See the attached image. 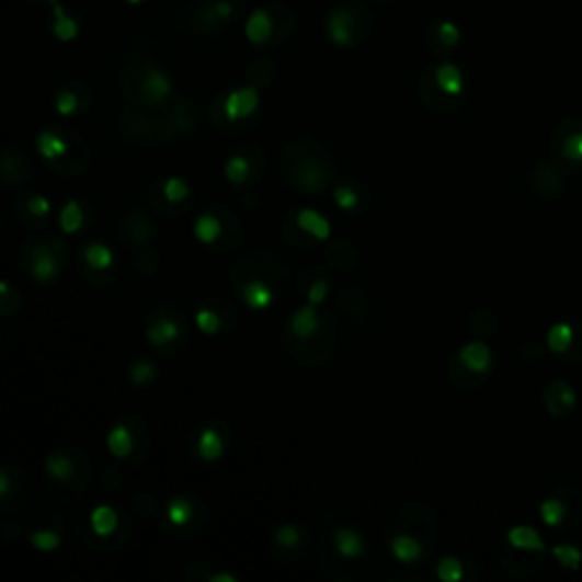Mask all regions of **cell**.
<instances>
[{"instance_id":"obj_1","label":"cell","mask_w":582,"mask_h":582,"mask_svg":"<svg viewBox=\"0 0 582 582\" xmlns=\"http://www.w3.org/2000/svg\"><path fill=\"white\" fill-rule=\"evenodd\" d=\"M247 12L243 0H187L173 12V23L178 30L196 37H217L228 30Z\"/></svg>"},{"instance_id":"obj_2","label":"cell","mask_w":582,"mask_h":582,"mask_svg":"<svg viewBox=\"0 0 582 582\" xmlns=\"http://www.w3.org/2000/svg\"><path fill=\"white\" fill-rule=\"evenodd\" d=\"M323 33L336 48H360L374 33V14L362 0H340L326 14Z\"/></svg>"},{"instance_id":"obj_3","label":"cell","mask_w":582,"mask_h":582,"mask_svg":"<svg viewBox=\"0 0 582 582\" xmlns=\"http://www.w3.org/2000/svg\"><path fill=\"white\" fill-rule=\"evenodd\" d=\"M467 91V76L455 62L427 67L419 78V99L433 112H453L459 107Z\"/></svg>"},{"instance_id":"obj_4","label":"cell","mask_w":582,"mask_h":582,"mask_svg":"<svg viewBox=\"0 0 582 582\" xmlns=\"http://www.w3.org/2000/svg\"><path fill=\"white\" fill-rule=\"evenodd\" d=\"M285 152L292 156V162L283 160V171L292 169V173H285V180L292 187L300 192H323L328 187V152L319 144H315L312 139H300L296 144H289Z\"/></svg>"},{"instance_id":"obj_5","label":"cell","mask_w":582,"mask_h":582,"mask_svg":"<svg viewBox=\"0 0 582 582\" xmlns=\"http://www.w3.org/2000/svg\"><path fill=\"white\" fill-rule=\"evenodd\" d=\"M294 12L281 0H269L258 5L247 19V39L262 50H275L294 35Z\"/></svg>"},{"instance_id":"obj_6","label":"cell","mask_w":582,"mask_h":582,"mask_svg":"<svg viewBox=\"0 0 582 582\" xmlns=\"http://www.w3.org/2000/svg\"><path fill=\"white\" fill-rule=\"evenodd\" d=\"M126 96L141 107H158L173 94L171 78L152 62H135L121 76Z\"/></svg>"},{"instance_id":"obj_7","label":"cell","mask_w":582,"mask_h":582,"mask_svg":"<svg viewBox=\"0 0 582 582\" xmlns=\"http://www.w3.org/2000/svg\"><path fill=\"white\" fill-rule=\"evenodd\" d=\"M260 107V89L249 84L235 91H228L224 96H217L212 103V118L214 124L228 130L235 124L251 118Z\"/></svg>"},{"instance_id":"obj_8","label":"cell","mask_w":582,"mask_h":582,"mask_svg":"<svg viewBox=\"0 0 582 582\" xmlns=\"http://www.w3.org/2000/svg\"><path fill=\"white\" fill-rule=\"evenodd\" d=\"M550 158L567 173L582 171V116H569L550 135Z\"/></svg>"},{"instance_id":"obj_9","label":"cell","mask_w":582,"mask_h":582,"mask_svg":"<svg viewBox=\"0 0 582 582\" xmlns=\"http://www.w3.org/2000/svg\"><path fill=\"white\" fill-rule=\"evenodd\" d=\"M539 516L548 528L569 530L582 521V494L573 487H560L539 505Z\"/></svg>"},{"instance_id":"obj_10","label":"cell","mask_w":582,"mask_h":582,"mask_svg":"<svg viewBox=\"0 0 582 582\" xmlns=\"http://www.w3.org/2000/svg\"><path fill=\"white\" fill-rule=\"evenodd\" d=\"M67 249L62 241H37L23 247V266L30 278L39 283H50L59 273V260H65Z\"/></svg>"},{"instance_id":"obj_11","label":"cell","mask_w":582,"mask_h":582,"mask_svg":"<svg viewBox=\"0 0 582 582\" xmlns=\"http://www.w3.org/2000/svg\"><path fill=\"white\" fill-rule=\"evenodd\" d=\"M564 175L567 171L554 158L539 160L530 171V187L539 198L554 201L564 192Z\"/></svg>"},{"instance_id":"obj_12","label":"cell","mask_w":582,"mask_h":582,"mask_svg":"<svg viewBox=\"0 0 582 582\" xmlns=\"http://www.w3.org/2000/svg\"><path fill=\"white\" fill-rule=\"evenodd\" d=\"M501 562L503 569L518 580H526L533 578L541 564H544V554L539 550H524V548H514V546H505V550L501 554Z\"/></svg>"},{"instance_id":"obj_13","label":"cell","mask_w":582,"mask_h":582,"mask_svg":"<svg viewBox=\"0 0 582 582\" xmlns=\"http://www.w3.org/2000/svg\"><path fill=\"white\" fill-rule=\"evenodd\" d=\"M578 403L575 389L567 380H550L544 389V406L550 416L567 419Z\"/></svg>"},{"instance_id":"obj_14","label":"cell","mask_w":582,"mask_h":582,"mask_svg":"<svg viewBox=\"0 0 582 582\" xmlns=\"http://www.w3.org/2000/svg\"><path fill=\"white\" fill-rule=\"evenodd\" d=\"M423 37H425L427 48L437 55H444V53L455 50L459 46V42H463V30H459L457 23L442 19V21L427 23Z\"/></svg>"},{"instance_id":"obj_15","label":"cell","mask_w":582,"mask_h":582,"mask_svg":"<svg viewBox=\"0 0 582 582\" xmlns=\"http://www.w3.org/2000/svg\"><path fill=\"white\" fill-rule=\"evenodd\" d=\"M323 319L312 303L303 305L289 319V332L296 342H310L323 332Z\"/></svg>"},{"instance_id":"obj_16","label":"cell","mask_w":582,"mask_h":582,"mask_svg":"<svg viewBox=\"0 0 582 582\" xmlns=\"http://www.w3.org/2000/svg\"><path fill=\"white\" fill-rule=\"evenodd\" d=\"M89 105V91L82 82H71L57 91L55 96V110L62 116H73L82 112Z\"/></svg>"},{"instance_id":"obj_17","label":"cell","mask_w":582,"mask_h":582,"mask_svg":"<svg viewBox=\"0 0 582 582\" xmlns=\"http://www.w3.org/2000/svg\"><path fill=\"white\" fill-rule=\"evenodd\" d=\"M180 330H182V328H180V321H178V319L169 317L167 312H160L156 319H152V321L148 323L146 334H148L150 344H156L158 349H162V346H167V344H171V342L178 340V336H180Z\"/></svg>"},{"instance_id":"obj_18","label":"cell","mask_w":582,"mask_h":582,"mask_svg":"<svg viewBox=\"0 0 582 582\" xmlns=\"http://www.w3.org/2000/svg\"><path fill=\"white\" fill-rule=\"evenodd\" d=\"M37 148L50 162L65 158L71 150V130H44L37 139Z\"/></svg>"},{"instance_id":"obj_19","label":"cell","mask_w":582,"mask_h":582,"mask_svg":"<svg viewBox=\"0 0 582 582\" xmlns=\"http://www.w3.org/2000/svg\"><path fill=\"white\" fill-rule=\"evenodd\" d=\"M46 476L59 484H73L78 478V465H76V457L67 455V453H53L46 459Z\"/></svg>"},{"instance_id":"obj_20","label":"cell","mask_w":582,"mask_h":582,"mask_svg":"<svg viewBox=\"0 0 582 582\" xmlns=\"http://www.w3.org/2000/svg\"><path fill=\"white\" fill-rule=\"evenodd\" d=\"M326 262L336 269V271H353L360 262V255H357V249L353 247V243L349 239H334L330 243V249L326 251Z\"/></svg>"},{"instance_id":"obj_21","label":"cell","mask_w":582,"mask_h":582,"mask_svg":"<svg viewBox=\"0 0 582 582\" xmlns=\"http://www.w3.org/2000/svg\"><path fill=\"white\" fill-rule=\"evenodd\" d=\"M457 360L463 362L469 372L484 376L489 369H492V351L484 342H471L463 351L457 353Z\"/></svg>"},{"instance_id":"obj_22","label":"cell","mask_w":582,"mask_h":582,"mask_svg":"<svg viewBox=\"0 0 582 582\" xmlns=\"http://www.w3.org/2000/svg\"><path fill=\"white\" fill-rule=\"evenodd\" d=\"M50 27H53V35L59 42H71L78 37L80 33V25L76 21L73 14H69L62 3H57L50 8Z\"/></svg>"},{"instance_id":"obj_23","label":"cell","mask_w":582,"mask_h":582,"mask_svg":"<svg viewBox=\"0 0 582 582\" xmlns=\"http://www.w3.org/2000/svg\"><path fill=\"white\" fill-rule=\"evenodd\" d=\"M239 294L243 300H247L249 308H253V310H266L275 298L273 289L260 278H251L247 285H241Z\"/></svg>"},{"instance_id":"obj_24","label":"cell","mask_w":582,"mask_h":582,"mask_svg":"<svg viewBox=\"0 0 582 582\" xmlns=\"http://www.w3.org/2000/svg\"><path fill=\"white\" fill-rule=\"evenodd\" d=\"M224 450H226V440L219 433V427L207 425L205 431H201V437H198L201 459H205V463H217V459L224 455Z\"/></svg>"},{"instance_id":"obj_25","label":"cell","mask_w":582,"mask_h":582,"mask_svg":"<svg viewBox=\"0 0 582 582\" xmlns=\"http://www.w3.org/2000/svg\"><path fill=\"white\" fill-rule=\"evenodd\" d=\"M391 554L398 562H406V564H412L416 560L423 558V544L408 535V533H401V535H396L391 539Z\"/></svg>"},{"instance_id":"obj_26","label":"cell","mask_w":582,"mask_h":582,"mask_svg":"<svg viewBox=\"0 0 582 582\" xmlns=\"http://www.w3.org/2000/svg\"><path fill=\"white\" fill-rule=\"evenodd\" d=\"M296 224L305 235H310L315 239L323 241L330 237V224L323 214H319L317 209H300L296 214Z\"/></svg>"},{"instance_id":"obj_27","label":"cell","mask_w":582,"mask_h":582,"mask_svg":"<svg viewBox=\"0 0 582 582\" xmlns=\"http://www.w3.org/2000/svg\"><path fill=\"white\" fill-rule=\"evenodd\" d=\"M332 544L342 558H360L364 554V541L353 528H336Z\"/></svg>"},{"instance_id":"obj_28","label":"cell","mask_w":582,"mask_h":582,"mask_svg":"<svg viewBox=\"0 0 582 582\" xmlns=\"http://www.w3.org/2000/svg\"><path fill=\"white\" fill-rule=\"evenodd\" d=\"M107 448L112 450L114 457H128L135 448V437L130 427L124 423L114 425L107 435Z\"/></svg>"},{"instance_id":"obj_29","label":"cell","mask_w":582,"mask_h":582,"mask_svg":"<svg viewBox=\"0 0 582 582\" xmlns=\"http://www.w3.org/2000/svg\"><path fill=\"white\" fill-rule=\"evenodd\" d=\"M571 340H573V321L556 323V326H550L546 334V346L560 357L571 346Z\"/></svg>"},{"instance_id":"obj_30","label":"cell","mask_w":582,"mask_h":582,"mask_svg":"<svg viewBox=\"0 0 582 582\" xmlns=\"http://www.w3.org/2000/svg\"><path fill=\"white\" fill-rule=\"evenodd\" d=\"M194 232H196V237L203 243H217L221 239V235H224V224H221V219L217 217V214L207 212V214H203V217L196 219Z\"/></svg>"},{"instance_id":"obj_31","label":"cell","mask_w":582,"mask_h":582,"mask_svg":"<svg viewBox=\"0 0 582 582\" xmlns=\"http://www.w3.org/2000/svg\"><path fill=\"white\" fill-rule=\"evenodd\" d=\"M118 528V514L110 505H101L91 512V530L99 537H110Z\"/></svg>"},{"instance_id":"obj_32","label":"cell","mask_w":582,"mask_h":582,"mask_svg":"<svg viewBox=\"0 0 582 582\" xmlns=\"http://www.w3.org/2000/svg\"><path fill=\"white\" fill-rule=\"evenodd\" d=\"M507 544L514 548H524V550H539L544 554V541L539 533L530 526H516L507 533Z\"/></svg>"},{"instance_id":"obj_33","label":"cell","mask_w":582,"mask_h":582,"mask_svg":"<svg viewBox=\"0 0 582 582\" xmlns=\"http://www.w3.org/2000/svg\"><path fill=\"white\" fill-rule=\"evenodd\" d=\"M194 503L190 499H182V497H175L169 501L167 505V518H169V524L171 526H190L192 524V518H194Z\"/></svg>"},{"instance_id":"obj_34","label":"cell","mask_w":582,"mask_h":582,"mask_svg":"<svg viewBox=\"0 0 582 582\" xmlns=\"http://www.w3.org/2000/svg\"><path fill=\"white\" fill-rule=\"evenodd\" d=\"M469 326H471V332H476L478 336H492V334L497 332L499 317H497V312H492V310L480 308V310H476V312L469 317Z\"/></svg>"},{"instance_id":"obj_35","label":"cell","mask_w":582,"mask_h":582,"mask_svg":"<svg viewBox=\"0 0 582 582\" xmlns=\"http://www.w3.org/2000/svg\"><path fill=\"white\" fill-rule=\"evenodd\" d=\"M247 78H249V84L258 89L269 87L275 78V67L269 62V59H255V62H251L247 69Z\"/></svg>"},{"instance_id":"obj_36","label":"cell","mask_w":582,"mask_h":582,"mask_svg":"<svg viewBox=\"0 0 582 582\" xmlns=\"http://www.w3.org/2000/svg\"><path fill=\"white\" fill-rule=\"evenodd\" d=\"M169 121L175 126V130H187L194 124V112L187 99H175V103L169 110Z\"/></svg>"},{"instance_id":"obj_37","label":"cell","mask_w":582,"mask_h":582,"mask_svg":"<svg viewBox=\"0 0 582 582\" xmlns=\"http://www.w3.org/2000/svg\"><path fill=\"white\" fill-rule=\"evenodd\" d=\"M82 224H84V212H82L80 203L78 201H69L65 205L62 214H59V226H62V230L67 235H73V232H78L82 228Z\"/></svg>"},{"instance_id":"obj_38","label":"cell","mask_w":582,"mask_h":582,"mask_svg":"<svg viewBox=\"0 0 582 582\" xmlns=\"http://www.w3.org/2000/svg\"><path fill=\"white\" fill-rule=\"evenodd\" d=\"M82 258L94 271H105L114 262L112 251L107 247H103V243H91V247L84 249Z\"/></svg>"},{"instance_id":"obj_39","label":"cell","mask_w":582,"mask_h":582,"mask_svg":"<svg viewBox=\"0 0 582 582\" xmlns=\"http://www.w3.org/2000/svg\"><path fill=\"white\" fill-rule=\"evenodd\" d=\"M249 173H251V160L243 158V152H235V156H230V160L226 162V178L230 182L241 185V182L249 178Z\"/></svg>"},{"instance_id":"obj_40","label":"cell","mask_w":582,"mask_h":582,"mask_svg":"<svg viewBox=\"0 0 582 582\" xmlns=\"http://www.w3.org/2000/svg\"><path fill=\"white\" fill-rule=\"evenodd\" d=\"M162 192H164V198L173 205L185 203L190 198V185L182 178H169L162 185Z\"/></svg>"},{"instance_id":"obj_41","label":"cell","mask_w":582,"mask_h":582,"mask_svg":"<svg viewBox=\"0 0 582 582\" xmlns=\"http://www.w3.org/2000/svg\"><path fill=\"white\" fill-rule=\"evenodd\" d=\"M554 558L564 567V569H571V571H578L580 564H582V554L578 546H571V544H562V546H556L554 548Z\"/></svg>"},{"instance_id":"obj_42","label":"cell","mask_w":582,"mask_h":582,"mask_svg":"<svg viewBox=\"0 0 582 582\" xmlns=\"http://www.w3.org/2000/svg\"><path fill=\"white\" fill-rule=\"evenodd\" d=\"M128 235L130 241L148 243L152 237H156V230H152L150 221L144 217V214H137V219H128Z\"/></svg>"},{"instance_id":"obj_43","label":"cell","mask_w":582,"mask_h":582,"mask_svg":"<svg viewBox=\"0 0 582 582\" xmlns=\"http://www.w3.org/2000/svg\"><path fill=\"white\" fill-rule=\"evenodd\" d=\"M130 378L135 385L144 387V385H150L152 380L158 378V369H156V364H152L150 360H139L130 366Z\"/></svg>"},{"instance_id":"obj_44","label":"cell","mask_w":582,"mask_h":582,"mask_svg":"<svg viewBox=\"0 0 582 582\" xmlns=\"http://www.w3.org/2000/svg\"><path fill=\"white\" fill-rule=\"evenodd\" d=\"M463 575H465V564L459 562L457 558H453V556L444 558L437 564V578L442 582H459V580H463Z\"/></svg>"},{"instance_id":"obj_45","label":"cell","mask_w":582,"mask_h":582,"mask_svg":"<svg viewBox=\"0 0 582 582\" xmlns=\"http://www.w3.org/2000/svg\"><path fill=\"white\" fill-rule=\"evenodd\" d=\"M560 360L567 364H580L582 362V321L580 319L573 321L571 346L560 355Z\"/></svg>"},{"instance_id":"obj_46","label":"cell","mask_w":582,"mask_h":582,"mask_svg":"<svg viewBox=\"0 0 582 582\" xmlns=\"http://www.w3.org/2000/svg\"><path fill=\"white\" fill-rule=\"evenodd\" d=\"M196 326L201 328V332L217 334L224 328V321H221L219 312H214L209 308H201L198 315H196Z\"/></svg>"},{"instance_id":"obj_47","label":"cell","mask_w":582,"mask_h":582,"mask_svg":"<svg viewBox=\"0 0 582 582\" xmlns=\"http://www.w3.org/2000/svg\"><path fill=\"white\" fill-rule=\"evenodd\" d=\"M275 544H278L285 550H294V548H298L303 544V535H300V530L296 526L285 524L278 530H275Z\"/></svg>"},{"instance_id":"obj_48","label":"cell","mask_w":582,"mask_h":582,"mask_svg":"<svg viewBox=\"0 0 582 582\" xmlns=\"http://www.w3.org/2000/svg\"><path fill=\"white\" fill-rule=\"evenodd\" d=\"M334 201L342 209H355L360 205V194L353 190V185H340L334 190Z\"/></svg>"},{"instance_id":"obj_49","label":"cell","mask_w":582,"mask_h":582,"mask_svg":"<svg viewBox=\"0 0 582 582\" xmlns=\"http://www.w3.org/2000/svg\"><path fill=\"white\" fill-rule=\"evenodd\" d=\"M30 541H33V546L37 550H46V554L48 550L59 548V535L53 530H37V533L30 535Z\"/></svg>"},{"instance_id":"obj_50","label":"cell","mask_w":582,"mask_h":582,"mask_svg":"<svg viewBox=\"0 0 582 582\" xmlns=\"http://www.w3.org/2000/svg\"><path fill=\"white\" fill-rule=\"evenodd\" d=\"M25 209H27L30 217L46 219L48 212H50V203L44 196H33V198L25 201Z\"/></svg>"},{"instance_id":"obj_51","label":"cell","mask_w":582,"mask_h":582,"mask_svg":"<svg viewBox=\"0 0 582 582\" xmlns=\"http://www.w3.org/2000/svg\"><path fill=\"white\" fill-rule=\"evenodd\" d=\"M305 296H308V303L319 305L328 296V281L326 278H317L308 289H305Z\"/></svg>"},{"instance_id":"obj_52","label":"cell","mask_w":582,"mask_h":582,"mask_svg":"<svg viewBox=\"0 0 582 582\" xmlns=\"http://www.w3.org/2000/svg\"><path fill=\"white\" fill-rule=\"evenodd\" d=\"M544 349L537 342H528L524 349H521V357L528 360V362H537L541 357Z\"/></svg>"},{"instance_id":"obj_53","label":"cell","mask_w":582,"mask_h":582,"mask_svg":"<svg viewBox=\"0 0 582 582\" xmlns=\"http://www.w3.org/2000/svg\"><path fill=\"white\" fill-rule=\"evenodd\" d=\"M207 580L209 582H237V578L230 573H212Z\"/></svg>"},{"instance_id":"obj_54","label":"cell","mask_w":582,"mask_h":582,"mask_svg":"<svg viewBox=\"0 0 582 582\" xmlns=\"http://www.w3.org/2000/svg\"><path fill=\"white\" fill-rule=\"evenodd\" d=\"M27 3H33V5H57L59 3V0H27Z\"/></svg>"},{"instance_id":"obj_55","label":"cell","mask_w":582,"mask_h":582,"mask_svg":"<svg viewBox=\"0 0 582 582\" xmlns=\"http://www.w3.org/2000/svg\"><path fill=\"white\" fill-rule=\"evenodd\" d=\"M124 3H126V5H133V8H139V5L146 3V0H124Z\"/></svg>"},{"instance_id":"obj_56","label":"cell","mask_w":582,"mask_h":582,"mask_svg":"<svg viewBox=\"0 0 582 582\" xmlns=\"http://www.w3.org/2000/svg\"><path fill=\"white\" fill-rule=\"evenodd\" d=\"M369 3H374V5H385V3H391V0H369Z\"/></svg>"}]
</instances>
